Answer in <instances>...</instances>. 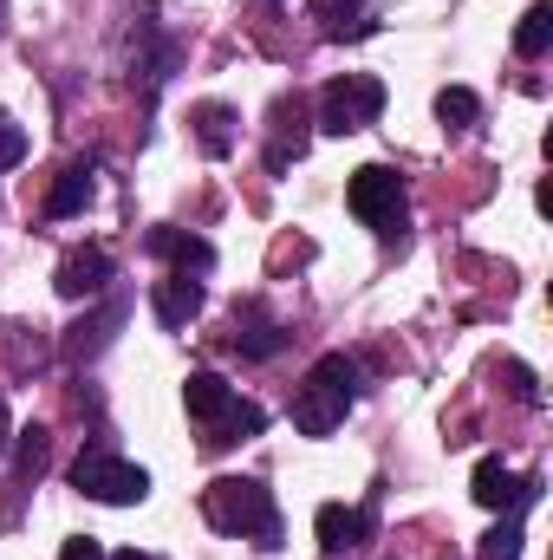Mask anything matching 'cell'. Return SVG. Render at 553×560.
Listing matches in <instances>:
<instances>
[{"label": "cell", "mask_w": 553, "mask_h": 560, "mask_svg": "<svg viewBox=\"0 0 553 560\" xmlns=\"http://www.w3.org/2000/svg\"><path fill=\"white\" fill-rule=\"evenodd\" d=\"M20 156H26V131H20V125L0 112V170H13Z\"/></svg>", "instance_id": "ac0fdd59"}, {"label": "cell", "mask_w": 553, "mask_h": 560, "mask_svg": "<svg viewBox=\"0 0 553 560\" xmlns=\"http://www.w3.org/2000/svg\"><path fill=\"white\" fill-rule=\"evenodd\" d=\"M475 502L495 515H528L541 502V476H515L502 456H482L475 463Z\"/></svg>", "instance_id": "52a82bcc"}, {"label": "cell", "mask_w": 553, "mask_h": 560, "mask_svg": "<svg viewBox=\"0 0 553 560\" xmlns=\"http://www.w3.org/2000/svg\"><path fill=\"white\" fill-rule=\"evenodd\" d=\"M378 112H385V85L372 72H345L319 92V131H332V138H352V131L378 125Z\"/></svg>", "instance_id": "5b68a950"}, {"label": "cell", "mask_w": 553, "mask_h": 560, "mask_svg": "<svg viewBox=\"0 0 553 560\" xmlns=\"http://www.w3.org/2000/svg\"><path fill=\"white\" fill-rule=\"evenodd\" d=\"M59 560H111V555H105V548H98L92 535H72V541L59 548Z\"/></svg>", "instance_id": "d6986e66"}, {"label": "cell", "mask_w": 553, "mask_h": 560, "mask_svg": "<svg viewBox=\"0 0 553 560\" xmlns=\"http://www.w3.org/2000/svg\"><path fill=\"white\" fill-rule=\"evenodd\" d=\"M202 515H209V528H215V535H255L261 548H274V535H280L274 495H268L255 476H222V482H209Z\"/></svg>", "instance_id": "6da1fadb"}, {"label": "cell", "mask_w": 553, "mask_h": 560, "mask_svg": "<svg viewBox=\"0 0 553 560\" xmlns=\"http://www.w3.org/2000/svg\"><path fill=\"white\" fill-rule=\"evenodd\" d=\"M521 555V515H502V528L482 541V560H515Z\"/></svg>", "instance_id": "e0dca14e"}, {"label": "cell", "mask_w": 553, "mask_h": 560, "mask_svg": "<svg viewBox=\"0 0 553 560\" xmlns=\"http://www.w3.org/2000/svg\"><path fill=\"white\" fill-rule=\"evenodd\" d=\"M183 405H189V418H196V423H209V443H235V430H248V436H261V430H268V411L242 405V398H235V385H228V378H215V372H189Z\"/></svg>", "instance_id": "3957f363"}, {"label": "cell", "mask_w": 553, "mask_h": 560, "mask_svg": "<svg viewBox=\"0 0 553 560\" xmlns=\"http://www.w3.org/2000/svg\"><path fill=\"white\" fill-rule=\"evenodd\" d=\"M72 482L92 495V502H111V509H131L150 495V476H143L138 463H118L111 450H85L79 463H72Z\"/></svg>", "instance_id": "8992f818"}, {"label": "cell", "mask_w": 553, "mask_h": 560, "mask_svg": "<svg viewBox=\"0 0 553 560\" xmlns=\"http://www.w3.org/2000/svg\"><path fill=\"white\" fill-rule=\"evenodd\" d=\"M7 436H13V418H7V405H0V450H7Z\"/></svg>", "instance_id": "ffe728a7"}, {"label": "cell", "mask_w": 553, "mask_h": 560, "mask_svg": "<svg viewBox=\"0 0 553 560\" xmlns=\"http://www.w3.org/2000/svg\"><path fill=\"white\" fill-rule=\"evenodd\" d=\"M345 209H352L365 229H378V235H404V215H411L404 183H398V170H385V163H365V170L345 183Z\"/></svg>", "instance_id": "277c9868"}, {"label": "cell", "mask_w": 553, "mask_h": 560, "mask_svg": "<svg viewBox=\"0 0 553 560\" xmlns=\"http://www.w3.org/2000/svg\"><path fill=\"white\" fill-rule=\"evenodd\" d=\"M436 118H443V125H475V118H482V105H475V92L449 85V92H436Z\"/></svg>", "instance_id": "2e32d148"}, {"label": "cell", "mask_w": 553, "mask_h": 560, "mask_svg": "<svg viewBox=\"0 0 553 560\" xmlns=\"http://www.w3.org/2000/svg\"><path fill=\"white\" fill-rule=\"evenodd\" d=\"M111 560H150V555H138V548H131V555H111Z\"/></svg>", "instance_id": "44dd1931"}, {"label": "cell", "mask_w": 553, "mask_h": 560, "mask_svg": "<svg viewBox=\"0 0 553 560\" xmlns=\"http://www.w3.org/2000/svg\"><path fill=\"white\" fill-rule=\"evenodd\" d=\"M313 528H319V548H326V555H345V548H358V541H365L372 515H365V509H345V502H326Z\"/></svg>", "instance_id": "30bf717a"}, {"label": "cell", "mask_w": 553, "mask_h": 560, "mask_svg": "<svg viewBox=\"0 0 553 560\" xmlns=\"http://www.w3.org/2000/svg\"><path fill=\"white\" fill-rule=\"evenodd\" d=\"M196 143H202L209 156H228V150H235V112H228V105H202V112H196Z\"/></svg>", "instance_id": "9a60e30c"}, {"label": "cell", "mask_w": 553, "mask_h": 560, "mask_svg": "<svg viewBox=\"0 0 553 560\" xmlns=\"http://www.w3.org/2000/svg\"><path fill=\"white\" fill-rule=\"evenodd\" d=\"M548 46H553V7L534 0V7L521 13V26H515V52H521V59H541Z\"/></svg>", "instance_id": "5bb4252c"}, {"label": "cell", "mask_w": 553, "mask_h": 560, "mask_svg": "<svg viewBox=\"0 0 553 560\" xmlns=\"http://www.w3.org/2000/svg\"><path fill=\"white\" fill-rule=\"evenodd\" d=\"M105 287H111V255H105V248H79V255L59 261V293H66V300H92V293H105Z\"/></svg>", "instance_id": "ba28073f"}, {"label": "cell", "mask_w": 553, "mask_h": 560, "mask_svg": "<svg viewBox=\"0 0 553 560\" xmlns=\"http://www.w3.org/2000/svg\"><path fill=\"white\" fill-rule=\"evenodd\" d=\"M150 248H156V255H169L183 275H189V268H196V275H209V268H215V248H209L202 235H176V229H156V235H150Z\"/></svg>", "instance_id": "8fae6325"}, {"label": "cell", "mask_w": 553, "mask_h": 560, "mask_svg": "<svg viewBox=\"0 0 553 560\" xmlns=\"http://www.w3.org/2000/svg\"><path fill=\"white\" fill-rule=\"evenodd\" d=\"M235 346L248 359H274L280 346H286V332H280L274 319H261V313H235Z\"/></svg>", "instance_id": "7c38bea8"}, {"label": "cell", "mask_w": 553, "mask_h": 560, "mask_svg": "<svg viewBox=\"0 0 553 560\" xmlns=\"http://www.w3.org/2000/svg\"><path fill=\"white\" fill-rule=\"evenodd\" d=\"M352 398H358V365H352L345 352H326V359L306 372L299 398H293V423H299L306 436H326V430L345 423Z\"/></svg>", "instance_id": "7a4b0ae2"}, {"label": "cell", "mask_w": 553, "mask_h": 560, "mask_svg": "<svg viewBox=\"0 0 553 560\" xmlns=\"http://www.w3.org/2000/svg\"><path fill=\"white\" fill-rule=\"evenodd\" d=\"M92 202V163H72L66 176H59V189L46 196V215H79Z\"/></svg>", "instance_id": "4fadbf2b"}, {"label": "cell", "mask_w": 553, "mask_h": 560, "mask_svg": "<svg viewBox=\"0 0 553 560\" xmlns=\"http://www.w3.org/2000/svg\"><path fill=\"white\" fill-rule=\"evenodd\" d=\"M150 306H156V319L176 332V326H189V319L202 313V287H196L189 275H169V280L150 287Z\"/></svg>", "instance_id": "9c48e42d"}]
</instances>
